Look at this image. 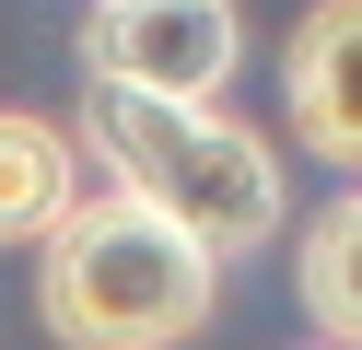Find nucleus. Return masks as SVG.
Listing matches in <instances>:
<instances>
[{
  "label": "nucleus",
  "mask_w": 362,
  "mask_h": 350,
  "mask_svg": "<svg viewBox=\"0 0 362 350\" xmlns=\"http://www.w3.org/2000/svg\"><path fill=\"white\" fill-rule=\"evenodd\" d=\"M211 303L222 257L129 187H94L35 233V315L59 350H187Z\"/></svg>",
  "instance_id": "1"
},
{
  "label": "nucleus",
  "mask_w": 362,
  "mask_h": 350,
  "mask_svg": "<svg viewBox=\"0 0 362 350\" xmlns=\"http://www.w3.org/2000/svg\"><path fill=\"white\" fill-rule=\"evenodd\" d=\"M71 129H82V152L105 163V187H129V199H152L164 222H187L211 257H257L269 233L292 222L281 152H269L222 93H211V105H187V93L94 82Z\"/></svg>",
  "instance_id": "2"
},
{
  "label": "nucleus",
  "mask_w": 362,
  "mask_h": 350,
  "mask_svg": "<svg viewBox=\"0 0 362 350\" xmlns=\"http://www.w3.org/2000/svg\"><path fill=\"white\" fill-rule=\"evenodd\" d=\"M245 59V23L234 0H94L82 12V70L94 82H129V93H187L211 105Z\"/></svg>",
  "instance_id": "3"
},
{
  "label": "nucleus",
  "mask_w": 362,
  "mask_h": 350,
  "mask_svg": "<svg viewBox=\"0 0 362 350\" xmlns=\"http://www.w3.org/2000/svg\"><path fill=\"white\" fill-rule=\"evenodd\" d=\"M281 117L315 163L362 175V0H304L281 35Z\"/></svg>",
  "instance_id": "4"
},
{
  "label": "nucleus",
  "mask_w": 362,
  "mask_h": 350,
  "mask_svg": "<svg viewBox=\"0 0 362 350\" xmlns=\"http://www.w3.org/2000/svg\"><path fill=\"white\" fill-rule=\"evenodd\" d=\"M71 199H82V129L0 105V245H35Z\"/></svg>",
  "instance_id": "5"
},
{
  "label": "nucleus",
  "mask_w": 362,
  "mask_h": 350,
  "mask_svg": "<svg viewBox=\"0 0 362 350\" xmlns=\"http://www.w3.org/2000/svg\"><path fill=\"white\" fill-rule=\"evenodd\" d=\"M292 292H304V327H315V339L362 350V175L304 222V245H292Z\"/></svg>",
  "instance_id": "6"
},
{
  "label": "nucleus",
  "mask_w": 362,
  "mask_h": 350,
  "mask_svg": "<svg viewBox=\"0 0 362 350\" xmlns=\"http://www.w3.org/2000/svg\"><path fill=\"white\" fill-rule=\"evenodd\" d=\"M315 350H339V339H315Z\"/></svg>",
  "instance_id": "7"
}]
</instances>
